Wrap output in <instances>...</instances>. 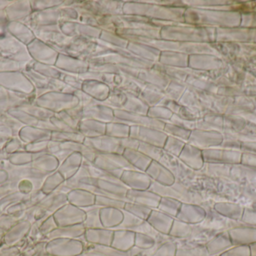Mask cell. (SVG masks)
<instances>
[{
  "mask_svg": "<svg viewBox=\"0 0 256 256\" xmlns=\"http://www.w3.org/2000/svg\"><path fill=\"white\" fill-rule=\"evenodd\" d=\"M149 190L162 197L174 198L186 204H202L204 200L203 195L198 191L194 190L180 182L174 181L170 186H164L156 182H152Z\"/></svg>",
  "mask_w": 256,
  "mask_h": 256,
  "instance_id": "1",
  "label": "cell"
},
{
  "mask_svg": "<svg viewBox=\"0 0 256 256\" xmlns=\"http://www.w3.org/2000/svg\"><path fill=\"white\" fill-rule=\"evenodd\" d=\"M54 217L58 227L70 226L84 223L86 212L82 208L68 203L55 212Z\"/></svg>",
  "mask_w": 256,
  "mask_h": 256,
  "instance_id": "2",
  "label": "cell"
},
{
  "mask_svg": "<svg viewBox=\"0 0 256 256\" xmlns=\"http://www.w3.org/2000/svg\"><path fill=\"white\" fill-rule=\"evenodd\" d=\"M49 250L54 256H79L84 251V244L78 239L56 238Z\"/></svg>",
  "mask_w": 256,
  "mask_h": 256,
  "instance_id": "3",
  "label": "cell"
},
{
  "mask_svg": "<svg viewBox=\"0 0 256 256\" xmlns=\"http://www.w3.org/2000/svg\"><path fill=\"white\" fill-rule=\"evenodd\" d=\"M120 180L128 189L134 190H148L153 182L146 172L137 170H126Z\"/></svg>",
  "mask_w": 256,
  "mask_h": 256,
  "instance_id": "4",
  "label": "cell"
},
{
  "mask_svg": "<svg viewBox=\"0 0 256 256\" xmlns=\"http://www.w3.org/2000/svg\"><path fill=\"white\" fill-rule=\"evenodd\" d=\"M206 216V211L202 206L200 204L182 203V207L176 219L190 225H197L202 223Z\"/></svg>",
  "mask_w": 256,
  "mask_h": 256,
  "instance_id": "5",
  "label": "cell"
},
{
  "mask_svg": "<svg viewBox=\"0 0 256 256\" xmlns=\"http://www.w3.org/2000/svg\"><path fill=\"white\" fill-rule=\"evenodd\" d=\"M233 246H251L256 243V227H232L228 230Z\"/></svg>",
  "mask_w": 256,
  "mask_h": 256,
  "instance_id": "6",
  "label": "cell"
},
{
  "mask_svg": "<svg viewBox=\"0 0 256 256\" xmlns=\"http://www.w3.org/2000/svg\"><path fill=\"white\" fill-rule=\"evenodd\" d=\"M126 199L128 202L136 203L154 210L158 209L161 197L152 191L128 189Z\"/></svg>",
  "mask_w": 256,
  "mask_h": 256,
  "instance_id": "7",
  "label": "cell"
},
{
  "mask_svg": "<svg viewBox=\"0 0 256 256\" xmlns=\"http://www.w3.org/2000/svg\"><path fill=\"white\" fill-rule=\"evenodd\" d=\"M146 173L152 181L164 186H170L176 181L173 174L158 161H152Z\"/></svg>",
  "mask_w": 256,
  "mask_h": 256,
  "instance_id": "8",
  "label": "cell"
},
{
  "mask_svg": "<svg viewBox=\"0 0 256 256\" xmlns=\"http://www.w3.org/2000/svg\"><path fill=\"white\" fill-rule=\"evenodd\" d=\"M97 187L102 192V195L112 197L127 201L126 195L128 188L122 182L110 181V180H97ZM128 202V201H127Z\"/></svg>",
  "mask_w": 256,
  "mask_h": 256,
  "instance_id": "9",
  "label": "cell"
},
{
  "mask_svg": "<svg viewBox=\"0 0 256 256\" xmlns=\"http://www.w3.org/2000/svg\"><path fill=\"white\" fill-rule=\"evenodd\" d=\"M232 246V242L228 231H220L206 244L209 256L220 255Z\"/></svg>",
  "mask_w": 256,
  "mask_h": 256,
  "instance_id": "10",
  "label": "cell"
},
{
  "mask_svg": "<svg viewBox=\"0 0 256 256\" xmlns=\"http://www.w3.org/2000/svg\"><path fill=\"white\" fill-rule=\"evenodd\" d=\"M114 231L108 228H91L86 230L84 237L87 243L92 245L111 246Z\"/></svg>",
  "mask_w": 256,
  "mask_h": 256,
  "instance_id": "11",
  "label": "cell"
},
{
  "mask_svg": "<svg viewBox=\"0 0 256 256\" xmlns=\"http://www.w3.org/2000/svg\"><path fill=\"white\" fill-rule=\"evenodd\" d=\"M174 219L160 210H152L147 222L158 232L168 235Z\"/></svg>",
  "mask_w": 256,
  "mask_h": 256,
  "instance_id": "12",
  "label": "cell"
},
{
  "mask_svg": "<svg viewBox=\"0 0 256 256\" xmlns=\"http://www.w3.org/2000/svg\"><path fill=\"white\" fill-rule=\"evenodd\" d=\"M214 209L218 213L230 220H242L244 207L230 201H218L214 203Z\"/></svg>",
  "mask_w": 256,
  "mask_h": 256,
  "instance_id": "13",
  "label": "cell"
},
{
  "mask_svg": "<svg viewBox=\"0 0 256 256\" xmlns=\"http://www.w3.org/2000/svg\"><path fill=\"white\" fill-rule=\"evenodd\" d=\"M111 246L122 252H128L135 243L136 232L129 230H114Z\"/></svg>",
  "mask_w": 256,
  "mask_h": 256,
  "instance_id": "14",
  "label": "cell"
},
{
  "mask_svg": "<svg viewBox=\"0 0 256 256\" xmlns=\"http://www.w3.org/2000/svg\"><path fill=\"white\" fill-rule=\"evenodd\" d=\"M100 220L104 228L114 230L122 222L123 210L114 207H102L100 210Z\"/></svg>",
  "mask_w": 256,
  "mask_h": 256,
  "instance_id": "15",
  "label": "cell"
},
{
  "mask_svg": "<svg viewBox=\"0 0 256 256\" xmlns=\"http://www.w3.org/2000/svg\"><path fill=\"white\" fill-rule=\"evenodd\" d=\"M177 244L176 256H209L206 245L198 244L188 240H174Z\"/></svg>",
  "mask_w": 256,
  "mask_h": 256,
  "instance_id": "16",
  "label": "cell"
},
{
  "mask_svg": "<svg viewBox=\"0 0 256 256\" xmlns=\"http://www.w3.org/2000/svg\"><path fill=\"white\" fill-rule=\"evenodd\" d=\"M67 197L68 203L80 208H85L96 204V195L84 189H73L68 194Z\"/></svg>",
  "mask_w": 256,
  "mask_h": 256,
  "instance_id": "17",
  "label": "cell"
},
{
  "mask_svg": "<svg viewBox=\"0 0 256 256\" xmlns=\"http://www.w3.org/2000/svg\"><path fill=\"white\" fill-rule=\"evenodd\" d=\"M198 150L191 145H185L179 158L188 165V168L194 171H198L202 166V159Z\"/></svg>",
  "mask_w": 256,
  "mask_h": 256,
  "instance_id": "18",
  "label": "cell"
},
{
  "mask_svg": "<svg viewBox=\"0 0 256 256\" xmlns=\"http://www.w3.org/2000/svg\"><path fill=\"white\" fill-rule=\"evenodd\" d=\"M123 156L136 170L142 172H146L152 161L138 150L126 149L123 153Z\"/></svg>",
  "mask_w": 256,
  "mask_h": 256,
  "instance_id": "19",
  "label": "cell"
},
{
  "mask_svg": "<svg viewBox=\"0 0 256 256\" xmlns=\"http://www.w3.org/2000/svg\"><path fill=\"white\" fill-rule=\"evenodd\" d=\"M219 232L220 231L206 228V227L202 226L201 224L192 225V233H191L189 238L186 239V240L198 243V244L206 245L209 240H212Z\"/></svg>",
  "mask_w": 256,
  "mask_h": 256,
  "instance_id": "20",
  "label": "cell"
},
{
  "mask_svg": "<svg viewBox=\"0 0 256 256\" xmlns=\"http://www.w3.org/2000/svg\"><path fill=\"white\" fill-rule=\"evenodd\" d=\"M86 228L82 224L70 225V226L58 227L51 233L52 238L78 239L84 235Z\"/></svg>",
  "mask_w": 256,
  "mask_h": 256,
  "instance_id": "21",
  "label": "cell"
},
{
  "mask_svg": "<svg viewBox=\"0 0 256 256\" xmlns=\"http://www.w3.org/2000/svg\"><path fill=\"white\" fill-rule=\"evenodd\" d=\"M82 165V155L79 153H73L70 157L67 159L62 168L60 171V174L63 176L66 180L73 177Z\"/></svg>",
  "mask_w": 256,
  "mask_h": 256,
  "instance_id": "22",
  "label": "cell"
},
{
  "mask_svg": "<svg viewBox=\"0 0 256 256\" xmlns=\"http://www.w3.org/2000/svg\"><path fill=\"white\" fill-rule=\"evenodd\" d=\"M82 210L86 212L85 221L82 223L86 229L104 228L100 220V207L94 204V205L82 208Z\"/></svg>",
  "mask_w": 256,
  "mask_h": 256,
  "instance_id": "23",
  "label": "cell"
},
{
  "mask_svg": "<svg viewBox=\"0 0 256 256\" xmlns=\"http://www.w3.org/2000/svg\"><path fill=\"white\" fill-rule=\"evenodd\" d=\"M192 225L174 219L168 236L174 240H186L192 233Z\"/></svg>",
  "mask_w": 256,
  "mask_h": 256,
  "instance_id": "24",
  "label": "cell"
},
{
  "mask_svg": "<svg viewBox=\"0 0 256 256\" xmlns=\"http://www.w3.org/2000/svg\"><path fill=\"white\" fill-rule=\"evenodd\" d=\"M182 205V202L178 200L167 198V197H162L156 210L176 219Z\"/></svg>",
  "mask_w": 256,
  "mask_h": 256,
  "instance_id": "25",
  "label": "cell"
},
{
  "mask_svg": "<svg viewBox=\"0 0 256 256\" xmlns=\"http://www.w3.org/2000/svg\"><path fill=\"white\" fill-rule=\"evenodd\" d=\"M80 131L84 137L88 138H97L106 134V126L102 123L86 122L80 126Z\"/></svg>",
  "mask_w": 256,
  "mask_h": 256,
  "instance_id": "26",
  "label": "cell"
},
{
  "mask_svg": "<svg viewBox=\"0 0 256 256\" xmlns=\"http://www.w3.org/2000/svg\"><path fill=\"white\" fill-rule=\"evenodd\" d=\"M177 244L174 239L171 238L164 243H156L150 256H176Z\"/></svg>",
  "mask_w": 256,
  "mask_h": 256,
  "instance_id": "27",
  "label": "cell"
},
{
  "mask_svg": "<svg viewBox=\"0 0 256 256\" xmlns=\"http://www.w3.org/2000/svg\"><path fill=\"white\" fill-rule=\"evenodd\" d=\"M123 214H124V218L122 222L114 230H129V231H134L144 221L124 210H123Z\"/></svg>",
  "mask_w": 256,
  "mask_h": 256,
  "instance_id": "28",
  "label": "cell"
},
{
  "mask_svg": "<svg viewBox=\"0 0 256 256\" xmlns=\"http://www.w3.org/2000/svg\"><path fill=\"white\" fill-rule=\"evenodd\" d=\"M124 210L144 221H147L152 211L149 207L132 202H126Z\"/></svg>",
  "mask_w": 256,
  "mask_h": 256,
  "instance_id": "29",
  "label": "cell"
},
{
  "mask_svg": "<svg viewBox=\"0 0 256 256\" xmlns=\"http://www.w3.org/2000/svg\"><path fill=\"white\" fill-rule=\"evenodd\" d=\"M127 201L112 197L104 196V195H96V205L102 207H114L120 210H124V206Z\"/></svg>",
  "mask_w": 256,
  "mask_h": 256,
  "instance_id": "30",
  "label": "cell"
},
{
  "mask_svg": "<svg viewBox=\"0 0 256 256\" xmlns=\"http://www.w3.org/2000/svg\"><path fill=\"white\" fill-rule=\"evenodd\" d=\"M160 148L161 147H158V146L152 145V144H146V143L140 141L138 150L143 153L144 156L152 159V161L159 162L160 159L164 155V152H162Z\"/></svg>",
  "mask_w": 256,
  "mask_h": 256,
  "instance_id": "31",
  "label": "cell"
},
{
  "mask_svg": "<svg viewBox=\"0 0 256 256\" xmlns=\"http://www.w3.org/2000/svg\"><path fill=\"white\" fill-rule=\"evenodd\" d=\"M106 134L112 138H128L130 135V128L127 125L109 124L106 126Z\"/></svg>",
  "mask_w": 256,
  "mask_h": 256,
  "instance_id": "32",
  "label": "cell"
},
{
  "mask_svg": "<svg viewBox=\"0 0 256 256\" xmlns=\"http://www.w3.org/2000/svg\"><path fill=\"white\" fill-rule=\"evenodd\" d=\"M184 146V143L183 141H180L178 138H174V137H168V138L167 137L164 147L168 153L179 157Z\"/></svg>",
  "mask_w": 256,
  "mask_h": 256,
  "instance_id": "33",
  "label": "cell"
},
{
  "mask_svg": "<svg viewBox=\"0 0 256 256\" xmlns=\"http://www.w3.org/2000/svg\"><path fill=\"white\" fill-rule=\"evenodd\" d=\"M156 241L153 237L142 233L136 232L134 246L141 249H150L154 247Z\"/></svg>",
  "mask_w": 256,
  "mask_h": 256,
  "instance_id": "34",
  "label": "cell"
},
{
  "mask_svg": "<svg viewBox=\"0 0 256 256\" xmlns=\"http://www.w3.org/2000/svg\"><path fill=\"white\" fill-rule=\"evenodd\" d=\"M88 247L97 252H100L104 256H129L128 252H122L112 247V246H103V245H92L86 243L84 248Z\"/></svg>",
  "mask_w": 256,
  "mask_h": 256,
  "instance_id": "35",
  "label": "cell"
},
{
  "mask_svg": "<svg viewBox=\"0 0 256 256\" xmlns=\"http://www.w3.org/2000/svg\"><path fill=\"white\" fill-rule=\"evenodd\" d=\"M164 129L167 133L177 137V138H182V139H189L190 132L186 129H182V127L176 126V125L167 124L164 126Z\"/></svg>",
  "mask_w": 256,
  "mask_h": 256,
  "instance_id": "36",
  "label": "cell"
},
{
  "mask_svg": "<svg viewBox=\"0 0 256 256\" xmlns=\"http://www.w3.org/2000/svg\"><path fill=\"white\" fill-rule=\"evenodd\" d=\"M218 256H251L250 246H233Z\"/></svg>",
  "mask_w": 256,
  "mask_h": 256,
  "instance_id": "37",
  "label": "cell"
},
{
  "mask_svg": "<svg viewBox=\"0 0 256 256\" xmlns=\"http://www.w3.org/2000/svg\"><path fill=\"white\" fill-rule=\"evenodd\" d=\"M242 221L246 225L254 226L256 225V211L254 209L244 207L243 216L242 218Z\"/></svg>",
  "mask_w": 256,
  "mask_h": 256,
  "instance_id": "38",
  "label": "cell"
},
{
  "mask_svg": "<svg viewBox=\"0 0 256 256\" xmlns=\"http://www.w3.org/2000/svg\"><path fill=\"white\" fill-rule=\"evenodd\" d=\"M79 256H104L100 252L91 249V248L85 247L84 251Z\"/></svg>",
  "mask_w": 256,
  "mask_h": 256,
  "instance_id": "39",
  "label": "cell"
},
{
  "mask_svg": "<svg viewBox=\"0 0 256 256\" xmlns=\"http://www.w3.org/2000/svg\"><path fill=\"white\" fill-rule=\"evenodd\" d=\"M250 246L251 256H256V243Z\"/></svg>",
  "mask_w": 256,
  "mask_h": 256,
  "instance_id": "40",
  "label": "cell"
},
{
  "mask_svg": "<svg viewBox=\"0 0 256 256\" xmlns=\"http://www.w3.org/2000/svg\"><path fill=\"white\" fill-rule=\"evenodd\" d=\"M252 209H254V210H255L256 211V201H254V203H252Z\"/></svg>",
  "mask_w": 256,
  "mask_h": 256,
  "instance_id": "41",
  "label": "cell"
}]
</instances>
